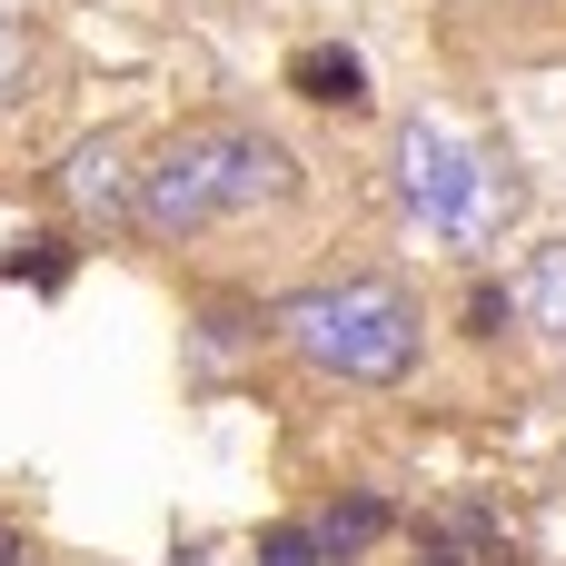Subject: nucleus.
<instances>
[{
  "mask_svg": "<svg viewBox=\"0 0 566 566\" xmlns=\"http://www.w3.org/2000/svg\"><path fill=\"white\" fill-rule=\"evenodd\" d=\"M0 269H10V279H40V289H70V239H60V229H20Z\"/></svg>",
  "mask_w": 566,
  "mask_h": 566,
  "instance_id": "obj_8",
  "label": "nucleus"
},
{
  "mask_svg": "<svg viewBox=\"0 0 566 566\" xmlns=\"http://www.w3.org/2000/svg\"><path fill=\"white\" fill-rule=\"evenodd\" d=\"M0 566H30V537H10V527H0Z\"/></svg>",
  "mask_w": 566,
  "mask_h": 566,
  "instance_id": "obj_13",
  "label": "nucleus"
},
{
  "mask_svg": "<svg viewBox=\"0 0 566 566\" xmlns=\"http://www.w3.org/2000/svg\"><path fill=\"white\" fill-rule=\"evenodd\" d=\"M60 189L80 199V209H139V169H119V139H80L70 149V169H60Z\"/></svg>",
  "mask_w": 566,
  "mask_h": 566,
  "instance_id": "obj_5",
  "label": "nucleus"
},
{
  "mask_svg": "<svg viewBox=\"0 0 566 566\" xmlns=\"http://www.w3.org/2000/svg\"><path fill=\"white\" fill-rule=\"evenodd\" d=\"M308 109H368L378 90H368V60L348 50V40H308V50H289V70H279Z\"/></svg>",
  "mask_w": 566,
  "mask_h": 566,
  "instance_id": "obj_4",
  "label": "nucleus"
},
{
  "mask_svg": "<svg viewBox=\"0 0 566 566\" xmlns=\"http://www.w3.org/2000/svg\"><path fill=\"white\" fill-rule=\"evenodd\" d=\"M279 199H298V159H289L269 129H249V119H199V129H179V139L149 149L129 219H139L149 239H199V229H219V219L279 209Z\"/></svg>",
  "mask_w": 566,
  "mask_h": 566,
  "instance_id": "obj_1",
  "label": "nucleus"
},
{
  "mask_svg": "<svg viewBox=\"0 0 566 566\" xmlns=\"http://www.w3.org/2000/svg\"><path fill=\"white\" fill-rule=\"evenodd\" d=\"M517 328V289H478L468 298V338H507Z\"/></svg>",
  "mask_w": 566,
  "mask_h": 566,
  "instance_id": "obj_10",
  "label": "nucleus"
},
{
  "mask_svg": "<svg viewBox=\"0 0 566 566\" xmlns=\"http://www.w3.org/2000/svg\"><path fill=\"white\" fill-rule=\"evenodd\" d=\"M418 566H478V557H468L458 537H428V547H418Z\"/></svg>",
  "mask_w": 566,
  "mask_h": 566,
  "instance_id": "obj_12",
  "label": "nucleus"
},
{
  "mask_svg": "<svg viewBox=\"0 0 566 566\" xmlns=\"http://www.w3.org/2000/svg\"><path fill=\"white\" fill-rule=\"evenodd\" d=\"M10 60H20V30H10V20H0V70H10Z\"/></svg>",
  "mask_w": 566,
  "mask_h": 566,
  "instance_id": "obj_14",
  "label": "nucleus"
},
{
  "mask_svg": "<svg viewBox=\"0 0 566 566\" xmlns=\"http://www.w3.org/2000/svg\"><path fill=\"white\" fill-rule=\"evenodd\" d=\"M269 338L289 358H308L318 378L338 388H408L418 358H428V328H418V298L378 269H348V279H308L269 308Z\"/></svg>",
  "mask_w": 566,
  "mask_h": 566,
  "instance_id": "obj_2",
  "label": "nucleus"
},
{
  "mask_svg": "<svg viewBox=\"0 0 566 566\" xmlns=\"http://www.w3.org/2000/svg\"><path fill=\"white\" fill-rule=\"evenodd\" d=\"M199 348H209V358H229V348H259V318H239V308H209V318H199Z\"/></svg>",
  "mask_w": 566,
  "mask_h": 566,
  "instance_id": "obj_11",
  "label": "nucleus"
},
{
  "mask_svg": "<svg viewBox=\"0 0 566 566\" xmlns=\"http://www.w3.org/2000/svg\"><path fill=\"white\" fill-rule=\"evenodd\" d=\"M378 537H388V497H368V488H358V497H338V507L318 517V547H328V566L368 557Z\"/></svg>",
  "mask_w": 566,
  "mask_h": 566,
  "instance_id": "obj_7",
  "label": "nucleus"
},
{
  "mask_svg": "<svg viewBox=\"0 0 566 566\" xmlns=\"http://www.w3.org/2000/svg\"><path fill=\"white\" fill-rule=\"evenodd\" d=\"M517 318L547 328V338H566V239H547V249L527 259V279H517Z\"/></svg>",
  "mask_w": 566,
  "mask_h": 566,
  "instance_id": "obj_6",
  "label": "nucleus"
},
{
  "mask_svg": "<svg viewBox=\"0 0 566 566\" xmlns=\"http://www.w3.org/2000/svg\"><path fill=\"white\" fill-rule=\"evenodd\" d=\"M398 199H408L418 229H438V239H458V249H478V239H497V229L517 219L507 159L468 149L448 119H408V129H398Z\"/></svg>",
  "mask_w": 566,
  "mask_h": 566,
  "instance_id": "obj_3",
  "label": "nucleus"
},
{
  "mask_svg": "<svg viewBox=\"0 0 566 566\" xmlns=\"http://www.w3.org/2000/svg\"><path fill=\"white\" fill-rule=\"evenodd\" d=\"M259 566H328V547H318V527L279 517V527H259Z\"/></svg>",
  "mask_w": 566,
  "mask_h": 566,
  "instance_id": "obj_9",
  "label": "nucleus"
}]
</instances>
